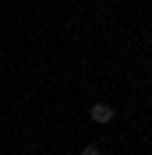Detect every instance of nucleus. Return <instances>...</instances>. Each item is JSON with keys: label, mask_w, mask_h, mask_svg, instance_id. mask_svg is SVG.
<instances>
[{"label": "nucleus", "mask_w": 152, "mask_h": 155, "mask_svg": "<svg viewBox=\"0 0 152 155\" xmlns=\"http://www.w3.org/2000/svg\"><path fill=\"white\" fill-rule=\"evenodd\" d=\"M92 120L95 124H110V120H113V109L106 106V102H95L92 106Z\"/></svg>", "instance_id": "nucleus-1"}, {"label": "nucleus", "mask_w": 152, "mask_h": 155, "mask_svg": "<svg viewBox=\"0 0 152 155\" xmlns=\"http://www.w3.org/2000/svg\"><path fill=\"white\" fill-rule=\"evenodd\" d=\"M85 155H103V152H99L95 145H88V148H85Z\"/></svg>", "instance_id": "nucleus-2"}]
</instances>
